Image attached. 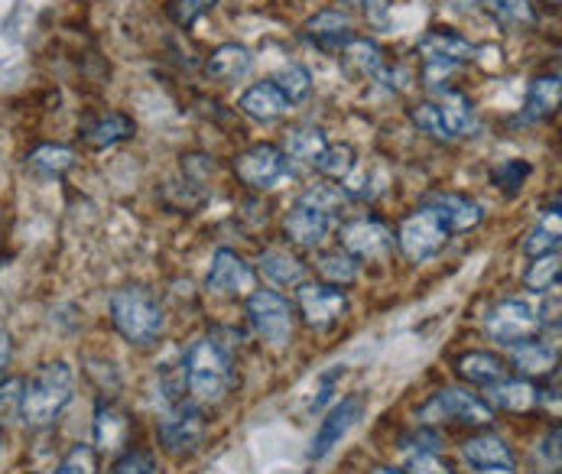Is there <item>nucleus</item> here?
<instances>
[{
    "label": "nucleus",
    "instance_id": "8",
    "mask_svg": "<svg viewBox=\"0 0 562 474\" xmlns=\"http://www.w3.org/2000/svg\"><path fill=\"white\" fill-rule=\"evenodd\" d=\"M484 328L501 345H520L537 335L540 316L527 300H504L484 316Z\"/></svg>",
    "mask_w": 562,
    "mask_h": 474
},
{
    "label": "nucleus",
    "instance_id": "21",
    "mask_svg": "<svg viewBox=\"0 0 562 474\" xmlns=\"http://www.w3.org/2000/svg\"><path fill=\"white\" fill-rule=\"evenodd\" d=\"M426 205H432L439 212V218L446 222L449 235H462V232H472L482 225V208L465 199V195H456V192H442V195H432Z\"/></svg>",
    "mask_w": 562,
    "mask_h": 474
},
{
    "label": "nucleus",
    "instance_id": "35",
    "mask_svg": "<svg viewBox=\"0 0 562 474\" xmlns=\"http://www.w3.org/2000/svg\"><path fill=\"white\" fill-rule=\"evenodd\" d=\"M524 286L530 293H547L560 286V250L557 253H540L524 273Z\"/></svg>",
    "mask_w": 562,
    "mask_h": 474
},
{
    "label": "nucleus",
    "instance_id": "24",
    "mask_svg": "<svg viewBox=\"0 0 562 474\" xmlns=\"http://www.w3.org/2000/svg\"><path fill=\"white\" fill-rule=\"evenodd\" d=\"M487 394H491V406H497L504 413H527L540 403V391L527 377H504V381L491 384Z\"/></svg>",
    "mask_w": 562,
    "mask_h": 474
},
{
    "label": "nucleus",
    "instance_id": "47",
    "mask_svg": "<svg viewBox=\"0 0 562 474\" xmlns=\"http://www.w3.org/2000/svg\"><path fill=\"white\" fill-rule=\"evenodd\" d=\"M33 474H40V472H33Z\"/></svg>",
    "mask_w": 562,
    "mask_h": 474
},
{
    "label": "nucleus",
    "instance_id": "34",
    "mask_svg": "<svg viewBox=\"0 0 562 474\" xmlns=\"http://www.w3.org/2000/svg\"><path fill=\"white\" fill-rule=\"evenodd\" d=\"M26 166L40 176H63L76 166V154L63 144H43L26 157Z\"/></svg>",
    "mask_w": 562,
    "mask_h": 474
},
{
    "label": "nucleus",
    "instance_id": "11",
    "mask_svg": "<svg viewBox=\"0 0 562 474\" xmlns=\"http://www.w3.org/2000/svg\"><path fill=\"white\" fill-rule=\"evenodd\" d=\"M300 313L306 318L310 328L325 331L331 325H338L348 316V296L341 286H328V283H300Z\"/></svg>",
    "mask_w": 562,
    "mask_h": 474
},
{
    "label": "nucleus",
    "instance_id": "20",
    "mask_svg": "<svg viewBox=\"0 0 562 474\" xmlns=\"http://www.w3.org/2000/svg\"><path fill=\"white\" fill-rule=\"evenodd\" d=\"M238 108L247 117H254L260 124H273V121H280L290 111V101L283 98V91L273 81H257V84H250L244 91Z\"/></svg>",
    "mask_w": 562,
    "mask_h": 474
},
{
    "label": "nucleus",
    "instance_id": "13",
    "mask_svg": "<svg viewBox=\"0 0 562 474\" xmlns=\"http://www.w3.org/2000/svg\"><path fill=\"white\" fill-rule=\"evenodd\" d=\"M202 439H205V419L195 406H179L160 422V445L172 459L192 455L202 445Z\"/></svg>",
    "mask_w": 562,
    "mask_h": 474
},
{
    "label": "nucleus",
    "instance_id": "42",
    "mask_svg": "<svg viewBox=\"0 0 562 474\" xmlns=\"http://www.w3.org/2000/svg\"><path fill=\"white\" fill-rule=\"evenodd\" d=\"M406 474H456V472H452V465H449V462H442L439 455H432V452H419V455H413V459H409Z\"/></svg>",
    "mask_w": 562,
    "mask_h": 474
},
{
    "label": "nucleus",
    "instance_id": "17",
    "mask_svg": "<svg viewBox=\"0 0 562 474\" xmlns=\"http://www.w3.org/2000/svg\"><path fill=\"white\" fill-rule=\"evenodd\" d=\"M462 455L472 469L479 472H514L517 459L510 452V445L494 436V432H482V436H472L465 445H462Z\"/></svg>",
    "mask_w": 562,
    "mask_h": 474
},
{
    "label": "nucleus",
    "instance_id": "46",
    "mask_svg": "<svg viewBox=\"0 0 562 474\" xmlns=\"http://www.w3.org/2000/svg\"><path fill=\"white\" fill-rule=\"evenodd\" d=\"M371 474H401V472H394V469H374Z\"/></svg>",
    "mask_w": 562,
    "mask_h": 474
},
{
    "label": "nucleus",
    "instance_id": "22",
    "mask_svg": "<svg viewBox=\"0 0 562 474\" xmlns=\"http://www.w3.org/2000/svg\"><path fill=\"white\" fill-rule=\"evenodd\" d=\"M560 98H562L560 72L537 76V79L530 81V88H527V98H524V111H520V117H524V121H530V124H533V121H547V117H553V114H557Z\"/></svg>",
    "mask_w": 562,
    "mask_h": 474
},
{
    "label": "nucleus",
    "instance_id": "16",
    "mask_svg": "<svg viewBox=\"0 0 562 474\" xmlns=\"http://www.w3.org/2000/svg\"><path fill=\"white\" fill-rule=\"evenodd\" d=\"M306 36L313 46H319L322 53H341L351 40H355V26H351V16L328 7V10H319L316 16L306 20Z\"/></svg>",
    "mask_w": 562,
    "mask_h": 474
},
{
    "label": "nucleus",
    "instance_id": "12",
    "mask_svg": "<svg viewBox=\"0 0 562 474\" xmlns=\"http://www.w3.org/2000/svg\"><path fill=\"white\" fill-rule=\"evenodd\" d=\"M338 240L341 250H348L355 260H384L394 250V232L378 218H358L341 225Z\"/></svg>",
    "mask_w": 562,
    "mask_h": 474
},
{
    "label": "nucleus",
    "instance_id": "33",
    "mask_svg": "<svg viewBox=\"0 0 562 474\" xmlns=\"http://www.w3.org/2000/svg\"><path fill=\"white\" fill-rule=\"evenodd\" d=\"M560 250V202L553 205V212L543 215V222L524 237V253L527 257H540V253H557Z\"/></svg>",
    "mask_w": 562,
    "mask_h": 474
},
{
    "label": "nucleus",
    "instance_id": "25",
    "mask_svg": "<svg viewBox=\"0 0 562 474\" xmlns=\"http://www.w3.org/2000/svg\"><path fill=\"white\" fill-rule=\"evenodd\" d=\"M456 371H459L462 381H469L475 387H491V384L504 381V374H507L504 361L497 354H491V351H465L456 361Z\"/></svg>",
    "mask_w": 562,
    "mask_h": 474
},
{
    "label": "nucleus",
    "instance_id": "3",
    "mask_svg": "<svg viewBox=\"0 0 562 474\" xmlns=\"http://www.w3.org/2000/svg\"><path fill=\"white\" fill-rule=\"evenodd\" d=\"M111 321L117 335L131 345H154L162 335V309L160 303L140 290V286H124L111 293Z\"/></svg>",
    "mask_w": 562,
    "mask_h": 474
},
{
    "label": "nucleus",
    "instance_id": "28",
    "mask_svg": "<svg viewBox=\"0 0 562 474\" xmlns=\"http://www.w3.org/2000/svg\"><path fill=\"white\" fill-rule=\"evenodd\" d=\"M127 432H131V422H127V416L121 409H114L108 403H101L94 409V442H98V449H104V452L121 449L127 442Z\"/></svg>",
    "mask_w": 562,
    "mask_h": 474
},
{
    "label": "nucleus",
    "instance_id": "36",
    "mask_svg": "<svg viewBox=\"0 0 562 474\" xmlns=\"http://www.w3.org/2000/svg\"><path fill=\"white\" fill-rule=\"evenodd\" d=\"M514 364H517L524 374H550V371L557 368V351L527 338V341H520V345L514 348Z\"/></svg>",
    "mask_w": 562,
    "mask_h": 474
},
{
    "label": "nucleus",
    "instance_id": "4",
    "mask_svg": "<svg viewBox=\"0 0 562 474\" xmlns=\"http://www.w3.org/2000/svg\"><path fill=\"white\" fill-rule=\"evenodd\" d=\"M449 228L446 222L439 218V212L432 205H423L416 208L413 215H406L397 228V247L406 260L413 263H426L432 260L446 244H449Z\"/></svg>",
    "mask_w": 562,
    "mask_h": 474
},
{
    "label": "nucleus",
    "instance_id": "14",
    "mask_svg": "<svg viewBox=\"0 0 562 474\" xmlns=\"http://www.w3.org/2000/svg\"><path fill=\"white\" fill-rule=\"evenodd\" d=\"M205 286H209L212 293H222V296H244V293L254 290V270H250V263L244 260L241 253L222 247V250H215V257H212Z\"/></svg>",
    "mask_w": 562,
    "mask_h": 474
},
{
    "label": "nucleus",
    "instance_id": "38",
    "mask_svg": "<svg viewBox=\"0 0 562 474\" xmlns=\"http://www.w3.org/2000/svg\"><path fill=\"white\" fill-rule=\"evenodd\" d=\"M218 0H166V16L179 26V30H189L195 26L205 13L215 10Z\"/></svg>",
    "mask_w": 562,
    "mask_h": 474
},
{
    "label": "nucleus",
    "instance_id": "15",
    "mask_svg": "<svg viewBox=\"0 0 562 474\" xmlns=\"http://www.w3.org/2000/svg\"><path fill=\"white\" fill-rule=\"evenodd\" d=\"M331 222H335V215H328V212H322L316 205H310V202H296L293 208H290V215H286V222H283V232L286 237L296 244V247H306V250H316L322 240L328 237L331 232Z\"/></svg>",
    "mask_w": 562,
    "mask_h": 474
},
{
    "label": "nucleus",
    "instance_id": "18",
    "mask_svg": "<svg viewBox=\"0 0 562 474\" xmlns=\"http://www.w3.org/2000/svg\"><path fill=\"white\" fill-rule=\"evenodd\" d=\"M436 104V114L442 121V131H446V140H459L465 134H472L475 127V108H472V98L462 94V91H452V88H439V101Z\"/></svg>",
    "mask_w": 562,
    "mask_h": 474
},
{
    "label": "nucleus",
    "instance_id": "39",
    "mask_svg": "<svg viewBox=\"0 0 562 474\" xmlns=\"http://www.w3.org/2000/svg\"><path fill=\"white\" fill-rule=\"evenodd\" d=\"M527 176H530V162H527V159H504L501 166L491 169V182H494L497 189H504L507 195H514V192L524 185Z\"/></svg>",
    "mask_w": 562,
    "mask_h": 474
},
{
    "label": "nucleus",
    "instance_id": "30",
    "mask_svg": "<svg viewBox=\"0 0 562 474\" xmlns=\"http://www.w3.org/2000/svg\"><path fill=\"white\" fill-rule=\"evenodd\" d=\"M325 147H328V140H325V131H322V127L300 124V127H290V131H286L283 154L293 159H306V162H313Z\"/></svg>",
    "mask_w": 562,
    "mask_h": 474
},
{
    "label": "nucleus",
    "instance_id": "27",
    "mask_svg": "<svg viewBox=\"0 0 562 474\" xmlns=\"http://www.w3.org/2000/svg\"><path fill=\"white\" fill-rule=\"evenodd\" d=\"M260 273L277 286H300L306 280V263L290 250H267L260 253Z\"/></svg>",
    "mask_w": 562,
    "mask_h": 474
},
{
    "label": "nucleus",
    "instance_id": "43",
    "mask_svg": "<svg viewBox=\"0 0 562 474\" xmlns=\"http://www.w3.org/2000/svg\"><path fill=\"white\" fill-rule=\"evenodd\" d=\"M10 358H13V341H10V335L0 328V384H3V374H7V368H10Z\"/></svg>",
    "mask_w": 562,
    "mask_h": 474
},
{
    "label": "nucleus",
    "instance_id": "10",
    "mask_svg": "<svg viewBox=\"0 0 562 474\" xmlns=\"http://www.w3.org/2000/svg\"><path fill=\"white\" fill-rule=\"evenodd\" d=\"M364 406H368L364 396L351 394L345 396V399H338V403L325 413V419H322L316 436H313V449H310V459H313V462L328 459V455L335 452V445H341V439H345V436L351 432V426L361 419Z\"/></svg>",
    "mask_w": 562,
    "mask_h": 474
},
{
    "label": "nucleus",
    "instance_id": "19",
    "mask_svg": "<svg viewBox=\"0 0 562 474\" xmlns=\"http://www.w3.org/2000/svg\"><path fill=\"white\" fill-rule=\"evenodd\" d=\"M134 134H137V124H134L127 114H121V111L98 114V117L88 121L85 131H81V137H85V144H88L91 150H111V147L131 140Z\"/></svg>",
    "mask_w": 562,
    "mask_h": 474
},
{
    "label": "nucleus",
    "instance_id": "29",
    "mask_svg": "<svg viewBox=\"0 0 562 474\" xmlns=\"http://www.w3.org/2000/svg\"><path fill=\"white\" fill-rule=\"evenodd\" d=\"M316 270H319V276L328 286H351L358 280V260L341 247L322 250L316 257Z\"/></svg>",
    "mask_w": 562,
    "mask_h": 474
},
{
    "label": "nucleus",
    "instance_id": "26",
    "mask_svg": "<svg viewBox=\"0 0 562 474\" xmlns=\"http://www.w3.org/2000/svg\"><path fill=\"white\" fill-rule=\"evenodd\" d=\"M250 63H254V59H250V53H247L244 46H238V43H222V46L209 56L205 72L215 81H238L250 72Z\"/></svg>",
    "mask_w": 562,
    "mask_h": 474
},
{
    "label": "nucleus",
    "instance_id": "5",
    "mask_svg": "<svg viewBox=\"0 0 562 474\" xmlns=\"http://www.w3.org/2000/svg\"><path fill=\"white\" fill-rule=\"evenodd\" d=\"M247 318L254 331L270 345V348H286L293 338V309L290 303L273 293V290H250L247 296Z\"/></svg>",
    "mask_w": 562,
    "mask_h": 474
},
{
    "label": "nucleus",
    "instance_id": "45",
    "mask_svg": "<svg viewBox=\"0 0 562 474\" xmlns=\"http://www.w3.org/2000/svg\"><path fill=\"white\" fill-rule=\"evenodd\" d=\"M446 3H452L456 10H469V7H479L482 0H446Z\"/></svg>",
    "mask_w": 562,
    "mask_h": 474
},
{
    "label": "nucleus",
    "instance_id": "23",
    "mask_svg": "<svg viewBox=\"0 0 562 474\" xmlns=\"http://www.w3.org/2000/svg\"><path fill=\"white\" fill-rule=\"evenodd\" d=\"M338 59H341V66H345V72L351 79H374L384 69V49L374 40H364V36H355L338 53Z\"/></svg>",
    "mask_w": 562,
    "mask_h": 474
},
{
    "label": "nucleus",
    "instance_id": "1",
    "mask_svg": "<svg viewBox=\"0 0 562 474\" xmlns=\"http://www.w3.org/2000/svg\"><path fill=\"white\" fill-rule=\"evenodd\" d=\"M72 394H76L72 368L66 361H49L23 384L20 406H16L20 419L30 429H46L63 416V409L72 403Z\"/></svg>",
    "mask_w": 562,
    "mask_h": 474
},
{
    "label": "nucleus",
    "instance_id": "7",
    "mask_svg": "<svg viewBox=\"0 0 562 474\" xmlns=\"http://www.w3.org/2000/svg\"><path fill=\"white\" fill-rule=\"evenodd\" d=\"M286 169H290V157L277 144H254V147H247L244 154L235 157L238 182L254 189V192L273 189L286 176Z\"/></svg>",
    "mask_w": 562,
    "mask_h": 474
},
{
    "label": "nucleus",
    "instance_id": "32",
    "mask_svg": "<svg viewBox=\"0 0 562 474\" xmlns=\"http://www.w3.org/2000/svg\"><path fill=\"white\" fill-rule=\"evenodd\" d=\"M313 166H316V172L325 176V179L345 182V179H351V172L358 166V154L348 144H328L319 157L313 159Z\"/></svg>",
    "mask_w": 562,
    "mask_h": 474
},
{
    "label": "nucleus",
    "instance_id": "6",
    "mask_svg": "<svg viewBox=\"0 0 562 474\" xmlns=\"http://www.w3.org/2000/svg\"><path fill=\"white\" fill-rule=\"evenodd\" d=\"M419 419L423 422L449 419V422H459V426H491L494 422V409L484 403L482 396L469 394L462 387H446V391H439L419 409Z\"/></svg>",
    "mask_w": 562,
    "mask_h": 474
},
{
    "label": "nucleus",
    "instance_id": "37",
    "mask_svg": "<svg viewBox=\"0 0 562 474\" xmlns=\"http://www.w3.org/2000/svg\"><path fill=\"white\" fill-rule=\"evenodd\" d=\"M270 81L283 91V98H286L290 104L310 98V91H313V76H310V69H303V66H296V63H293V66H283Z\"/></svg>",
    "mask_w": 562,
    "mask_h": 474
},
{
    "label": "nucleus",
    "instance_id": "9",
    "mask_svg": "<svg viewBox=\"0 0 562 474\" xmlns=\"http://www.w3.org/2000/svg\"><path fill=\"white\" fill-rule=\"evenodd\" d=\"M419 56H423V66H426V79L432 81L436 76L452 72L459 63L475 59V46H472L465 36H459V33L429 30V33L419 40Z\"/></svg>",
    "mask_w": 562,
    "mask_h": 474
},
{
    "label": "nucleus",
    "instance_id": "41",
    "mask_svg": "<svg viewBox=\"0 0 562 474\" xmlns=\"http://www.w3.org/2000/svg\"><path fill=\"white\" fill-rule=\"evenodd\" d=\"M114 474H157V462H154L150 452L131 449V452H124V455L114 462Z\"/></svg>",
    "mask_w": 562,
    "mask_h": 474
},
{
    "label": "nucleus",
    "instance_id": "44",
    "mask_svg": "<svg viewBox=\"0 0 562 474\" xmlns=\"http://www.w3.org/2000/svg\"><path fill=\"white\" fill-rule=\"evenodd\" d=\"M341 3H351V7H358V10H371V7H378L381 0H341Z\"/></svg>",
    "mask_w": 562,
    "mask_h": 474
},
{
    "label": "nucleus",
    "instance_id": "31",
    "mask_svg": "<svg viewBox=\"0 0 562 474\" xmlns=\"http://www.w3.org/2000/svg\"><path fill=\"white\" fill-rule=\"evenodd\" d=\"M482 3L497 23H504L510 30H530V26H537V7H533V0H482Z\"/></svg>",
    "mask_w": 562,
    "mask_h": 474
},
{
    "label": "nucleus",
    "instance_id": "2",
    "mask_svg": "<svg viewBox=\"0 0 562 474\" xmlns=\"http://www.w3.org/2000/svg\"><path fill=\"white\" fill-rule=\"evenodd\" d=\"M186 387L195 403H218L232 387V358L215 338H195L186 351Z\"/></svg>",
    "mask_w": 562,
    "mask_h": 474
},
{
    "label": "nucleus",
    "instance_id": "40",
    "mask_svg": "<svg viewBox=\"0 0 562 474\" xmlns=\"http://www.w3.org/2000/svg\"><path fill=\"white\" fill-rule=\"evenodd\" d=\"M56 474H98V459L91 445H72V452L63 459Z\"/></svg>",
    "mask_w": 562,
    "mask_h": 474
}]
</instances>
